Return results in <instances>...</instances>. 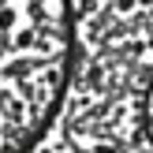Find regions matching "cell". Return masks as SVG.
<instances>
[{"instance_id": "cell-1", "label": "cell", "mask_w": 153, "mask_h": 153, "mask_svg": "<svg viewBox=\"0 0 153 153\" xmlns=\"http://www.w3.org/2000/svg\"><path fill=\"white\" fill-rule=\"evenodd\" d=\"M75 71V0H0V153H30Z\"/></svg>"}, {"instance_id": "cell-2", "label": "cell", "mask_w": 153, "mask_h": 153, "mask_svg": "<svg viewBox=\"0 0 153 153\" xmlns=\"http://www.w3.org/2000/svg\"><path fill=\"white\" fill-rule=\"evenodd\" d=\"M142 131H146V142L153 149V75L146 82V94H142Z\"/></svg>"}]
</instances>
